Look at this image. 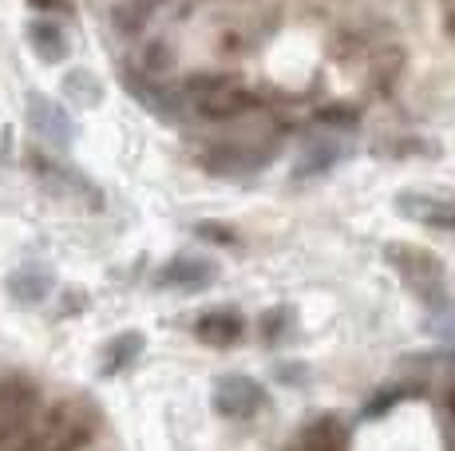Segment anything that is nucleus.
Wrapping results in <instances>:
<instances>
[{"label": "nucleus", "mask_w": 455, "mask_h": 451, "mask_svg": "<svg viewBox=\"0 0 455 451\" xmlns=\"http://www.w3.org/2000/svg\"><path fill=\"white\" fill-rule=\"evenodd\" d=\"M174 91H179L182 115L198 119H234L253 111L258 103V95L234 75H187L182 83H174Z\"/></svg>", "instance_id": "nucleus-1"}, {"label": "nucleus", "mask_w": 455, "mask_h": 451, "mask_svg": "<svg viewBox=\"0 0 455 451\" xmlns=\"http://www.w3.org/2000/svg\"><path fill=\"white\" fill-rule=\"evenodd\" d=\"M384 257H388L392 270L400 273V281L412 293H419L427 305H440L443 301V262L435 254H427V249H419V246H388Z\"/></svg>", "instance_id": "nucleus-2"}, {"label": "nucleus", "mask_w": 455, "mask_h": 451, "mask_svg": "<svg viewBox=\"0 0 455 451\" xmlns=\"http://www.w3.org/2000/svg\"><path fill=\"white\" fill-rule=\"evenodd\" d=\"M269 146L261 143H242V138H222V143L206 146L198 154V162L218 178H242V175H258L261 167L269 162Z\"/></svg>", "instance_id": "nucleus-3"}, {"label": "nucleus", "mask_w": 455, "mask_h": 451, "mask_svg": "<svg viewBox=\"0 0 455 451\" xmlns=\"http://www.w3.org/2000/svg\"><path fill=\"white\" fill-rule=\"evenodd\" d=\"M40 412V392L32 380L24 376H12L0 384V447L12 444L20 431L32 428V420H36Z\"/></svg>", "instance_id": "nucleus-4"}, {"label": "nucleus", "mask_w": 455, "mask_h": 451, "mask_svg": "<svg viewBox=\"0 0 455 451\" xmlns=\"http://www.w3.org/2000/svg\"><path fill=\"white\" fill-rule=\"evenodd\" d=\"M87 439H92V423L80 420L68 404H60L40 420V447L36 451H80Z\"/></svg>", "instance_id": "nucleus-5"}, {"label": "nucleus", "mask_w": 455, "mask_h": 451, "mask_svg": "<svg viewBox=\"0 0 455 451\" xmlns=\"http://www.w3.org/2000/svg\"><path fill=\"white\" fill-rule=\"evenodd\" d=\"M396 210L419 226H432V230H455V198L448 194L404 190V194H396Z\"/></svg>", "instance_id": "nucleus-6"}, {"label": "nucleus", "mask_w": 455, "mask_h": 451, "mask_svg": "<svg viewBox=\"0 0 455 451\" xmlns=\"http://www.w3.org/2000/svg\"><path fill=\"white\" fill-rule=\"evenodd\" d=\"M266 400V392H261L258 380L242 376V372H234V376H222L214 388V407L222 415H230V420H250L253 412L261 407Z\"/></svg>", "instance_id": "nucleus-7"}, {"label": "nucleus", "mask_w": 455, "mask_h": 451, "mask_svg": "<svg viewBox=\"0 0 455 451\" xmlns=\"http://www.w3.org/2000/svg\"><path fill=\"white\" fill-rule=\"evenodd\" d=\"M28 127L36 131L48 146H68L72 143V119L60 103H52L48 95L32 91L28 95Z\"/></svg>", "instance_id": "nucleus-8"}, {"label": "nucleus", "mask_w": 455, "mask_h": 451, "mask_svg": "<svg viewBox=\"0 0 455 451\" xmlns=\"http://www.w3.org/2000/svg\"><path fill=\"white\" fill-rule=\"evenodd\" d=\"M195 333L203 344H214V349H230V344L242 341L246 333V320H242L234 309H210L195 320Z\"/></svg>", "instance_id": "nucleus-9"}, {"label": "nucleus", "mask_w": 455, "mask_h": 451, "mask_svg": "<svg viewBox=\"0 0 455 451\" xmlns=\"http://www.w3.org/2000/svg\"><path fill=\"white\" fill-rule=\"evenodd\" d=\"M214 277H218V270L210 262H203V257H174V262L163 265L159 285H163V289H187V293H195V289H206Z\"/></svg>", "instance_id": "nucleus-10"}, {"label": "nucleus", "mask_w": 455, "mask_h": 451, "mask_svg": "<svg viewBox=\"0 0 455 451\" xmlns=\"http://www.w3.org/2000/svg\"><path fill=\"white\" fill-rule=\"evenodd\" d=\"M297 451H348V431L337 415H321L297 439Z\"/></svg>", "instance_id": "nucleus-11"}, {"label": "nucleus", "mask_w": 455, "mask_h": 451, "mask_svg": "<svg viewBox=\"0 0 455 451\" xmlns=\"http://www.w3.org/2000/svg\"><path fill=\"white\" fill-rule=\"evenodd\" d=\"M28 40H32V48H36V56L44 64H60V59L68 56V36L52 16H40V20L28 24Z\"/></svg>", "instance_id": "nucleus-12"}, {"label": "nucleus", "mask_w": 455, "mask_h": 451, "mask_svg": "<svg viewBox=\"0 0 455 451\" xmlns=\"http://www.w3.org/2000/svg\"><path fill=\"white\" fill-rule=\"evenodd\" d=\"M48 289H52V277L44 270H36V265H28V270L8 277V293H12L16 301H24V305H36V301H44V297H48Z\"/></svg>", "instance_id": "nucleus-13"}, {"label": "nucleus", "mask_w": 455, "mask_h": 451, "mask_svg": "<svg viewBox=\"0 0 455 451\" xmlns=\"http://www.w3.org/2000/svg\"><path fill=\"white\" fill-rule=\"evenodd\" d=\"M139 352H143V336L139 333H124V336H116V341L108 344V349H103V372H124L131 360L139 357Z\"/></svg>", "instance_id": "nucleus-14"}, {"label": "nucleus", "mask_w": 455, "mask_h": 451, "mask_svg": "<svg viewBox=\"0 0 455 451\" xmlns=\"http://www.w3.org/2000/svg\"><path fill=\"white\" fill-rule=\"evenodd\" d=\"M68 95H72L76 103H95L100 99V83H95L92 72H72L68 75Z\"/></svg>", "instance_id": "nucleus-15"}, {"label": "nucleus", "mask_w": 455, "mask_h": 451, "mask_svg": "<svg viewBox=\"0 0 455 451\" xmlns=\"http://www.w3.org/2000/svg\"><path fill=\"white\" fill-rule=\"evenodd\" d=\"M36 170H44V178H60V170H56V167H48V162H40V159H36ZM64 182H72V186L80 190V194H92V198H100V194H95L92 186H87V182H80V178H68V170H64Z\"/></svg>", "instance_id": "nucleus-16"}, {"label": "nucleus", "mask_w": 455, "mask_h": 451, "mask_svg": "<svg viewBox=\"0 0 455 451\" xmlns=\"http://www.w3.org/2000/svg\"><path fill=\"white\" fill-rule=\"evenodd\" d=\"M198 233H206V238L222 241V246H234V233L226 230V226H210V222H203V226H198Z\"/></svg>", "instance_id": "nucleus-17"}, {"label": "nucleus", "mask_w": 455, "mask_h": 451, "mask_svg": "<svg viewBox=\"0 0 455 451\" xmlns=\"http://www.w3.org/2000/svg\"><path fill=\"white\" fill-rule=\"evenodd\" d=\"M28 4L40 12H68V0H28Z\"/></svg>", "instance_id": "nucleus-18"}, {"label": "nucleus", "mask_w": 455, "mask_h": 451, "mask_svg": "<svg viewBox=\"0 0 455 451\" xmlns=\"http://www.w3.org/2000/svg\"><path fill=\"white\" fill-rule=\"evenodd\" d=\"M443 28H448V36L455 40V0H443Z\"/></svg>", "instance_id": "nucleus-19"}, {"label": "nucleus", "mask_w": 455, "mask_h": 451, "mask_svg": "<svg viewBox=\"0 0 455 451\" xmlns=\"http://www.w3.org/2000/svg\"><path fill=\"white\" fill-rule=\"evenodd\" d=\"M448 407H451V415H455V388H451V396H448Z\"/></svg>", "instance_id": "nucleus-20"}]
</instances>
